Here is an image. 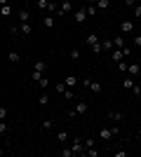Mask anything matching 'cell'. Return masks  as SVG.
Segmentation results:
<instances>
[{
  "mask_svg": "<svg viewBox=\"0 0 141 157\" xmlns=\"http://www.w3.org/2000/svg\"><path fill=\"white\" fill-rule=\"evenodd\" d=\"M85 42H87V47L92 49L94 54H101L104 49H101V40H99V35H94V33H89L87 38H85Z\"/></svg>",
  "mask_w": 141,
  "mask_h": 157,
  "instance_id": "cell-1",
  "label": "cell"
},
{
  "mask_svg": "<svg viewBox=\"0 0 141 157\" xmlns=\"http://www.w3.org/2000/svg\"><path fill=\"white\" fill-rule=\"evenodd\" d=\"M80 82H82V87H87L89 92H94V94H101V89H104V87H101V82H96V80H89V78L80 80Z\"/></svg>",
  "mask_w": 141,
  "mask_h": 157,
  "instance_id": "cell-2",
  "label": "cell"
},
{
  "mask_svg": "<svg viewBox=\"0 0 141 157\" xmlns=\"http://www.w3.org/2000/svg\"><path fill=\"white\" fill-rule=\"evenodd\" d=\"M118 131H120L118 127H104V129L99 131V138H101V141H111V138H113Z\"/></svg>",
  "mask_w": 141,
  "mask_h": 157,
  "instance_id": "cell-3",
  "label": "cell"
},
{
  "mask_svg": "<svg viewBox=\"0 0 141 157\" xmlns=\"http://www.w3.org/2000/svg\"><path fill=\"white\" fill-rule=\"evenodd\" d=\"M73 21L75 24H82V21H87V7H78L73 12Z\"/></svg>",
  "mask_w": 141,
  "mask_h": 157,
  "instance_id": "cell-4",
  "label": "cell"
},
{
  "mask_svg": "<svg viewBox=\"0 0 141 157\" xmlns=\"http://www.w3.org/2000/svg\"><path fill=\"white\" fill-rule=\"evenodd\" d=\"M71 150H73V155H85V145H82V138H73V143H71Z\"/></svg>",
  "mask_w": 141,
  "mask_h": 157,
  "instance_id": "cell-5",
  "label": "cell"
},
{
  "mask_svg": "<svg viewBox=\"0 0 141 157\" xmlns=\"http://www.w3.org/2000/svg\"><path fill=\"white\" fill-rule=\"evenodd\" d=\"M120 33H122V35H132V33H134V21H132V19L122 21V24H120Z\"/></svg>",
  "mask_w": 141,
  "mask_h": 157,
  "instance_id": "cell-6",
  "label": "cell"
},
{
  "mask_svg": "<svg viewBox=\"0 0 141 157\" xmlns=\"http://www.w3.org/2000/svg\"><path fill=\"white\" fill-rule=\"evenodd\" d=\"M106 117L111 120V122H115V124H118V122H122V117H125V115H122L120 110H108V113H106Z\"/></svg>",
  "mask_w": 141,
  "mask_h": 157,
  "instance_id": "cell-7",
  "label": "cell"
},
{
  "mask_svg": "<svg viewBox=\"0 0 141 157\" xmlns=\"http://www.w3.org/2000/svg\"><path fill=\"white\" fill-rule=\"evenodd\" d=\"M108 56H111V59H113L115 63H118V61H125V59H127V56L122 54V49H118V47H115L113 52H108Z\"/></svg>",
  "mask_w": 141,
  "mask_h": 157,
  "instance_id": "cell-8",
  "label": "cell"
},
{
  "mask_svg": "<svg viewBox=\"0 0 141 157\" xmlns=\"http://www.w3.org/2000/svg\"><path fill=\"white\" fill-rule=\"evenodd\" d=\"M73 110H75V115H82V113H87V110H89V103H87V101H78Z\"/></svg>",
  "mask_w": 141,
  "mask_h": 157,
  "instance_id": "cell-9",
  "label": "cell"
},
{
  "mask_svg": "<svg viewBox=\"0 0 141 157\" xmlns=\"http://www.w3.org/2000/svg\"><path fill=\"white\" fill-rule=\"evenodd\" d=\"M64 82H66V87H71V89L80 85V80H78V75H66V78H64Z\"/></svg>",
  "mask_w": 141,
  "mask_h": 157,
  "instance_id": "cell-10",
  "label": "cell"
},
{
  "mask_svg": "<svg viewBox=\"0 0 141 157\" xmlns=\"http://www.w3.org/2000/svg\"><path fill=\"white\" fill-rule=\"evenodd\" d=\"M31 19V12L28 10H17V21L19 24H24V21H28Z\"/></svg>",
  "mask_w": 141,
  "mask_h": 157,
  "instance_id": "cell-11",
  "label": "cell"
},
{
  "mask_svg": "<svg viewBox=\"0 0 141 157\" xmlns=\"http://www.w3.org/2000/svg\"><path fill=\"white\" fill-rule=\"evenodd\" d=\"M101 49H104V52H113V49H115V45H113V38L101 40Z\"/></svg>",
  "mask_w": 141,
  "mask_h": 157,
  "instance_id": "cell-12",
  "label": "cell"
},
{
  "mask_svg": "<svg viewBox=\"0 0 141 157\" xmlns=\"http://www.w3.org/2000/svg\"><path fill=\"white\" fill-rule=\"evenodd\" d=\"M33 71H38V73H45V71H47V61H45V59H38V61H33Z\"/></svg>",
  "mask_w": 141,
  "mask_h": 157,
  "instance_id": "cell-13",
  "label": "cell"
},
{
  "mask_svg": "<svg viewBox=\"0 0 141 157\" xmlns=\"http://www.w3.org/2000/svg\"><path fill=\"white\" fill-rule=\"evenodd\" d=\"M66 12H71V0H61L59 2V12L57 14H66Z\"/></svg>",
  "mask_w": 141,
  "mask_h": 157,
  "instance_id": "cell-14",
  "label": "cell"
},
{
  "mask_svg": "<svg viewBox=\"0 0 141 157\" xmlns=\"http://www.w3.org/2000/svg\"><path fill=\"white\" fill-rule=\"evenodd\" d=\"M113 45L118 47V49H122V47L127 45V40H125V35H122V33H120V35H115V38H113Z\"/></svg>",
  "mask_w": 141,
  "mask_h": 157,
  "instance_id": "cell-15",
  "label": "cell"
},
{
  "mask_svg": "<svg viewBox=\"0 0 141 157\" xmlns=\"http://www.w3.org/2000/svg\"><path fill=\"white\" fill-rule=\"evenodd\" d=\"M7 61H10V63H17V61H21V54L10 49V52H7Z\"/></svg>",
  "mask_w": 141,
  "mask_h": 157,
  "instance_id": "cell-16",
  "label": "cell"
},
{
  "mask_svg": "<svg viewBox=\"0 0 141 157\" xmlns=\"http://www.w3.org/2000/svg\"><path fill=\"white\" fill-rule=\"evenodd\" d=\"M19 33H21V35H31V33H33V28H31V24H28V21H24V24H19Z\"/></svg>",
  "mask_w": 141,
  "mask_h": 157,
  "instance_id": "cell-17",
  "label": "cell"
},
{
  "mask_svg": "<svg viewBox=\"0 0 141 157\" xmlns=\"http://www.w3.org/2000/svg\"><path fill=\"white\" fill-rule=\"evenodd\" d=\"M42 26L49 31V28H54V17L52 14H47V17H42Z\"/></svg>",
  "mask_w": 141,
  "mask_h": 157,
  "instance_id": "cell-18",
  "label": "cell"
},
{
  "mask_svg": "<svg viewBox=\"0 0 141 157\" xmlns=\"http://www.w3.org/2000/svg\"><path fill=\"white\" fill-rule=\"evenodd\" d=\"M136 82H134V78H132V75H129V78H125L122 80V87H125V89H127V92H132V87H134Z\"/></svg>",
  "mask_w": 141,
  "mask_h": 157,
  "instance_id": "cell-19",
  "label": "cell"
},
{
  "mask_svg": "<svg viewBox=\"0 0 141 157\" xmlns=\"http://www.w3.org/2000/svg\"><path fill=\"white\" fill-rule=\"evenodd\" d=\"M94 5H96V10H99V12H104V10H108V5H111V0H96Z\"/></svg>",
  "mask_w": 141,
  "mask_h": 157,
  "instance_id": "cell-20",
  "label": "cell"
},
{
  "mask_svg": "<svg viewBox=\"0 0 141 157\" xmlns=\"http://www.w3.org/2000/svg\"><path fill=\"white\" fill-rule=\"evenodd\" d=\"M82 145H85V150H89V148H96V138H85V141H82Z\"/></svg>",
  "mask_w": 141,
  "mask_h": 157,
  "instance_id": "cell-21",
  "label": "cell"
},
{
  "mask_svg": "<svg viewBox=\"0 0 141 157\" xmlns=\"http://www.w3.org/2000/svg\"><path fill=\"white\" fill-rule=\"evenodd\" d=\"M38 103H40V105H42V108H45V105H47V103H49V94H45V92H42V94H40V96H38Z\"/></svg>",
  "mask_w": 141,
  "mask_h": 157,
  "instance_id": "cell-22",
  "label": "cell"
},
{
  "mask_svg": "<svg viewBox=\"0 0 141 157\" xmlns=\"http://www.w3.org/2000/svg\"><path fill=\"white\" fill-rule=\"evenodd\" d=\"M54 92H57V94H64V92H66V82H64V80L57 82V85H54Z\"/></svg>",
  "mask_w": 141,
  "mask_h": 157,
  "instance_id": "cell-23",
  "label": "cell"
},
{
  "mask_svg": "<svg viewBox=\"0 0 141 157\" xmlns=\"http://www.w3.org/2000/svg\"><path fill=\"white\" fill-rule=\"evenodd\" d=\"M0 14L2 17H12V5H2L0 7Z\"/></svg>",
  "mask_w": 141,
  "mask_h": 157,
  "instance_id": "cell-24",
  "label": "cell"
},
{
  "mask_svg": "<svg viewBox=\"0 0 141 157\" xmlns=\"http://www.w3.org/2000/svg\"><path fill=\"white\" fill-rule=\"evenodd\" d=\"M57 141H59V143H66L68 141V131H57Z\"/></svg>",
  "mask_w": 141,
  "mask_h": 157,
  "instance_id": "cell-25",
  "label": "cell"
},
{
  "mask_svg": "<svg viewBox=\"0 0 141 157\" xmlns=\"http://www.w3.org/2000/svg\"><path fill=\"white\" fill-rule=\"evenodd\" d=\"M61 96L66 98V101H73V98H75V94H73V89H71V87H66V92L61 94Z\"/></svg>",
  "mask_w": 141,
  "mask_h": 157,
  "instance_id": "cell-26",
  "label": "cell"
},
{
  "mask_svg": "<svg viewBox=\"0 0 141 157\" xmlns=\"http://www.w3.org/2000/svg\"><path fill=\"white\" fill-rule=\"evenodd\" d=\"M38 87H40V89H47V87H49V78H45V75H42V78L38 80Z\"/></svg>",
  "mask_w": 141,
  "mask_h": 157,
  "instance_id": "cell-27",
  "label": "cell"
},
{
  "mask_svg": "<svg viewBox=\"0 0 141 157\" xmlns=\"http://www.w3.org/2000/svg\"><path fill=\"white\" fill-rule=\"evenodd\" d=\"M59 157H75V155H73V150H71V148H61V150H59Z\"/></svg>",
  "mask_w": 141,
  "mask_h": 157,
  "instance_id": "cell-28",
  "label": "cell"
},
{
  "mask_svg": "<svg viewBox=\"0 0 141 157\" xmlns=\"http://www.w3.org/2000/svg\"><path fill=\"white\" fill-rule=\"evenodd\" d=\"M40 127H42L45 131H47V129H52V127H54V120H42V124H40Z\"/></svg>",
  "mask_w": 141,
  "mask_h": 157,
  "instance_id": "cell-29",
  "label": "cell"
},
{
  "mask_svg": "<svg viewBox=\"0 0 141 157\" xmlns=\"http://www.w3.org/2000/svg\"><path fill=\"white\" fill-rule=\"evenodd\" d=\"M132 12H134V19H141V5H139V2L132 7Z\"/></svg>",
  "mask_w": 141,
  "mask_h": 157,
  "instance_id": "cell-30",
  "label": "cell"
},
{
  "mask_svg": "<svg viewBox=\"0 0 141 157\" xmlns=\"http://www.w3.org/2000/svg\"><path fill=\"white\" fill-rule=\"evenodd\" d=\"M87 7V17H94V14L99 12V10H96V5H85Z\"/></svg>",
  "mask_w": 141,
  "mask_h": 157,
  "instance_id": "cell-31",
  "label": "cell"
},
{
  "mask_svg": "<svg viewBox=\"0 0 141 157\" xmlns=\"http://www.w3.org/2000/svg\"><path fill=\"white\" fill-rule=\"evenodd\" d=\"M35 5H38V10H47L49 0H35Z\"/></svg>",
  "mask_w": 141,
  "mask_h": 157,
  "instance_id": "cell-32",
  "label": "cell"
},
{
  "mask_svg": "<svg viewBox=\"0 0 141 157\" xmlns=\"http://www.w3.org/2000/svg\"><path fill=\"white\" fill-rule=\"evenodd\" d=\"M10 35H12V38H17V35H21V33H19V24H14V26L10 28Z\"/></svg>",
  "mask_w": 141,
  "mask_h": 157,
  "instance_id": "cell-33",
  "label": "cell"
},
{
  "mask_svg": "<svg viewBox=\"0 0 141 157\" xmlns=\"http://www.w3.org/2000/svg\"><path fill=\"white\" fill-rule=\"evenodd\" d=\"M127 61H118V71H120V73H127Z\"/></svg>",
  "mask_w": 141,
  "mask_h": 157,
  "instance_id": "cell-34",
  "label": "cell"
},
{
  "mask_svg": "<svg viewBox=\"0 0 141 157\" xmlns=\"http://www.w3.org/2000/svg\"><path fill=\"white\" fill-rule=\"evenodd\" d=\"M71 59H80V49H78V47H73V49H71Z\"/></svg>",
  "mask_w": 141,
  "mask_h": 157,
  "instance_id": "cell-35",
  "label": "cell"
},
{
  "mask_svg": "<svg viewBox=\"0 0 141 157\" xmlns=\"http://www.w3.org/2000/svg\"><path fill=\"white\" fill-rule=\"evenodd\" d=\"M122 54H125V56H132V54H134V49H132L129 45H125V47H122Z\"/></svg>",
  "mask_w": 141,
  "mask_h": 157,
  "instance_id": "cell-36",
  "label": "cell"
},
{
  "mask_svg": "<svg viewBox=\"0 0 141 157\" xmlns=\"http://www.w3.org/2000/svg\"><path fill=\"white\" fill-rule=\"evenodd\" d=\"M42 75H45V73H38V71H31V78H33V82H38V80L42 78Z\"/></svg>",
  "mask_w": 141,
  "mask_h": 157,
  "instance_id": "cell-37",
  "label": "cell"
},
{
  "mask_svg": "<svg viewBox=\"0 0 141 157\" xmlns=\"http://www.w3.org/2000/svg\"><path fill=\"white\" fill-rule=\"evenodd\" d=\"M85 155H89V157H99V150H96V148H89V150H85Z\"/></svg>",
  "mask_w": 141,
  "mask_h": 157,
  "instance_id": "cell-38",
  "label": "cell"
},
{
  "mask_svg": "<svg viewBox=\"0 0 141 157\" xmlns=\"http://www.w3.org/2000/svg\"><path fill=\"white\" fill-rule=\"evenodd\" d=\"M132 45H134V47H141V35H132Z\"/></svg>",
  "mask_w": 141,
  "mask_h": 157,
  "instance_id": "cell-39",
  "label": "cell"
},
{
  "mask_svg": "<svg viewBox=\"0 0 141 157\" xmlns=\"http://www.w3.org/2000/svg\"><path fill=\"white\" fill-rule=\"evenodd\" d=\"M132 94H134V96H141V85H134V87H132Z\"/></svg>",
  "mask_w": 141,
  "mask_h": 157,
  "instance_id": "cell-40",
  "label": "cell"
},
{
  "mask_svg": "<svg viewBox=\"0 0 141 157\" xmlns=\"http://www.w3.org/2000/svg\"><path fill=\"white\" fill-rule=\"evenodd\" d=\"M5 131H7V122H5V120H0V134H5Z\"/></svg>",
  "mask_w": 141,
  "mask_h": 157,
  "instance_id": "cell-41",
  "label": "cell"
},
{
  "mask_svg": "<svg viewBox=\"0 0 141 157\" xmlns=\"http://www.w3.org/2000/svg\"><path fill=\"white\" fill-rule=\"evenodd\" d=\"M0 120H7V108H2V105H0Z\"/></svg>",
  "mask_w": 141,
  "mask_h": 157,
  "instance_id": "cell-42",
  "label": "cell"
},
{
  "mask_svg": "<svg viewBox=\"0 0 141 157\" xmlns=\"http://www.w3.org/2000/svg\"><path fill=\"white\" fill-rule=\"evenodd\" d=\"M115 157H127V150H115Z\"/></svg>",
  "mask_w": 141,
  "mask_h": 157,
  "instance_id": "cell-43",
  "label": "cell"
},
{
  "mask_svg": "<svg viewBox=\"0 0 141 157\" xmlns=\"http://www.w3.org/2000/svg\"><path fill=\"white\" fill-rule=\"evenodd\" d=\"M125 5H127V7H134V5H136V0H125Z\"/></svg>",
  "mask_w": 141,
  "mask_h": 157,
  "instance_id": "cell-44",
  "label": "cell"
},
{
  "mask_svg": "<svg viewBox=\"0 0 141 157\" xmlns=\"http://www.w3.org/2000/svg\"><path fill=\"white\" fill-rule=\"evenodd\" d=\"M10 2H12V0H0V7H2V5H10Z\"/></svg>",
  "mask_w": 141,
  "mask_h": 157,
  "instance_id": "cell-45",
  "label": "cell"
},
{
  "mask_svg": "<svg viewBox=\"0 0 141 157\" xmlns=\"http://www.w3.org/2000/svg\"><path fill=\"white\" fill-rule=\"evenodd\" d=\"M87 2H89V5H94V2H96V0H87Z\"/></svg>",
  "mask_w": 141,
  "mask_h": 157,
  "instance_id": "cell-46",
  "label": "cell"
},
{
  "mask_svg": "<svg viewBox=\"0 0 141 157\" xmlns=\"http://www.w3.org/2000/svg\"><path fill=\"white\" fill-rule=\"evenodd\" d=\"M2 155H5V150H0V157H2Z\"/></svg>",
  "mask_w": 141,
  "mask_h": 157,
  "instance_id": "cell-47",
  "label": "cell"
}]
</instances>
